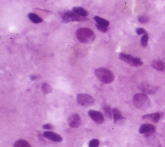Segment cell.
Instances as JSON below:
<instances>
[{"label": "cell", "instance_id": "obj_15", "mask_svg": "<svg viewBox=\"0 0 165 147\" xmlns=\"http://www.w3.org/2000/svg\"><path fill=\"white\" fill-rule=\"evenodd\" d=\"M112 112H113V120H114L115 123H116L118 121H120L125 119V118H124L122 116V115L121 114V112L117 108H113L112 109Z\"/></svg>", "mask_w": 165, "mask_h": 147}, {"label": "cell", "instance_id": "obj_4", "mask_svg": "<svg viewBox=\"0 0 165 147\" xmlns=\"http://www.w3.org/2000/svg\"><path fill=\"white\" fill-rule=\"evenodd\" d=\"M119 58L122 61L127 63L132 67H140L142 65V62L141 59L138 58H134L132 55L127 54L125 53H120Z\"/></svg>", "mask_w": 165, "mask_h": 147}, {"label": "cell", "instance_id": "obj_5", "mask_svg": "<svg viewBox=\"0 0 165 147\" xmlns=\"http://www.w3.org/2000/svg\"><path fill=\"white\" fill-rule=\"evenodd\" d=\"M85 20H87L85 17L78 15L74 12H67L62 16V22L65 23L72 22H82Z\"/></svg>", "mask_w": 165, "mask_h": 147}, {"label": "cell", "instance_id": "obj_23", "mask_svg": "<svg viewBox=\"0 0 165 147\" xmlns=\"http://www.w3.org/2000/svg\"><path fill=\"white\" fill-rule=\"evenodd\" d=\"M89 147H99V141L97 139H94L90 141Z\"/></svg>", "mask_w": 165, "mask_h": 147}, {"label": "cell", "instance_id": "obj_8", "mask_svg": "<svg viewBox=\"0 0 165 147\" xmlns=\"http://www.w3.org/2000/svg\"><path fill=\"white\" fill-rule=\"evenodd\" d=\"M156 127L152 124L145 123L142 124L139 129V132L141 134H144L146 135L153 134L156 132Z\"/></svg>", "mask_w": 165, "mask_h": 147}, {"label": "cell", "instance_id": "obj_18", "mask_svg": "<svg viewBox=\"0 0 165 147\" xmlns=\"http://www.w3.org/2000/svg\"><path fill=\"white\" fill-rule=\"evenodd\" d=\"M14 147H30V144L28 141L24 139H19L15 142L14 144Z\"/></svg>", "mask_w": 165, "mask_h": 147}, {"label": "cell", "instance_id": "obj_16", "mask_svg": "<svg viewBox=\"0 0 165 147\" xmlns=\"http://www.w3.org/2000/svg\"><path fill=\"white\" fill-rule=\"evenodd\" d=\"M72 10H73V12L75 13L76 14L80 15L81 16L85 17L88 15V12L87 11V10L85 9H84L83 8H81L79 7H74L73 9H72Z\"/></svg>", "mask_w": 165, "mask_h": 147}, {"label": "cell", "instance_id": "obj_19", "mask_svg": "<svg viewBox=\"0 0 165 147\" xmlns=\"http://www.w3.org/2000/svg\"><path fill=\"white\" fill-rule=\"evenodd\" d=\"M94 20L96 22L98 23V24L99 25H101L103 26H105V27H108L110 25L109 22H108L107 20L105 19H102L99 16H95L94 17Z\"/></svg>", "mask_w": 165, "mask_h": 147}, {"label": "cell", "instance_id": "obj_9", "mask_svg": "<svg viewBox=\"0 0 165 147\" xmlns=\"http://www.w3.org/2000/svg\"><path fill=\"white\" fill-rule=\"evenodd\" d=\"M139 89L144 94H153L157 91L158 87L151 85V84L150 83L144 82V83H142L139 85Z\"/></svg>", "mask_w": 165, "mask_h": 147}, {"label": "cell", "instance_id": "obj_13", "mask_svg": "<svg viewBox=\"0 0 165 147\" xmlns=\"http://www.w3.org/2000/svg\"><path fill=\"white\" fill-rule=\"evenodd\" d=\"M152 67L158 71H164L165 70V63L159 59H156L152 61Z\"/></svg>", "mask_w": 165, "mask_h": 147}, {"label": "cell", "instance_id": "obj_6", "mask_svg": "<svg viewBox=\"0 0 165 147\" xmlns=\"http://www.w3.org/2000/svg\"><path fill=\"white\" fill-rule=\"evenodd\" d=\"M77 101L82 106L88 107L94 103L95 100L91 96L87 94H79L77 96Z\"/></svg>", "mask_w": 165, "mask_h": 147}, {"label": "cell", "instance_id": "obj_22", "mask_svg": "<svg viewBox=\"0 0 165 147\" xmlns=\"http://www.w3.org/2000/svg\"><path fill=\"white\" fill-rule=\"evenodd\" d=\"M138 21L141 23H147L149 22V18L147 16H144V15L140 16L138 18Z\"/></svg>", "mask_w": 165, "mask_h": 147}, {"label": "cell", "instance_id": "obj_7", "mask_svg": "<svg viewBox=\"0 0 165 147\" xmlns=\"http://www.w3.org/2000/svg\"><path fill=\"white\" fill-rule=\"evenodd\" d=\"M88 114L90 118L95 123L99 124L104 123L105 118L104 116H103V114L101 112H98L97 110H90L88 111Z\"/></svg>", "mask_w": 165, "mask_h": 147}, {"label": "cell", "instance_id": "obj_20", "mask_svg": "<svg viewBox=\"0 0 165 147\" xmlns=\"http://www.w3.org/2000/svg\"><path fill=\"white\" fill-rule=\"evenodd\" d=\"M42 90L45 94H48L52 92V88L47 83H43L42 84Z\"/></svg>", "mask_w": 165, "mask_h": 147}, {"label": "cell", "instance_id": "obj_3", "mask_svg": "<svg viewBox=\"0 0 165 147\" xmlns=\"http://www.w3.org/2000/svg\"><path fill=\"white\" fill-rule=\"evenodd\" d=\"M94 73L96 78L102 83H111L114 80V75H113L112 72L106 68L101 67L97 68Z\"/></svg>", "mask_w": 165, "mask_h": 147}, {"label": "cell", "instance_id": "obj_11", "mask_svg": "<svg viewBox=\"0 0 165 147\" xmlns=\"http://www.w3.org/2000/svg\"><path fill=\"white\" fill-rule=\"evenodd\" d=\"M44 137L48 139L50 141H52L54 142H61L63 141V138L61 137V135L59 134L51 132V131H46L43 133Z\"/></svg>", "mask_w": 165, "mask_h": 147}, {"label": "cell", "instance_id": "obj_14", "mask_svg": "<svg viewBox=\"0 0 165 147\" xmlns=\"http://www.w3.org/2000/svg\"><path fill=\"white\" fill-rule=\"evenodd\" d=\"M102 109L103 110H104L105 116L108 119H111L113 117V112H112V109H111L110 106L108 105V104H104L102 105Z\"/></svg>", "mask_w": 165, "mask_h": 147}, {"label": "cell", "instance_id": "obj_2", "mask_svg": "<svg viewBox=\"0 0 165 147\" xmlns=\"http://www.w3.org/2000/svg\"><path fill=\"white\" fill-rule=\"evenodd\" d=\"M134 106L141 110H148L151 106V101L148 96L144 93L136 94L133 98Z\"/></svg>", "mask_w": 165, "mask_h": 147}, {"label": "cell", "instance_id": "obj_24", "mask_svg": "<svg viewBox=\"0 0 165 147\" xmlns=\"http://www.w3.org/2000/svg\"><path fill=\"white\" fill-rule=\"evenodd\" d=\"M96 27H97V28L100 31V32H102V33H107V30H108L107 27L103 26V25H101L97 24V25H96Z\"/></svg>", "mask_w": 165, "mask_h": 147}, {"label": "cell", "instance_id": "obj_12", "mask_svg": "<svg viewBox=\"0 0 165 147\" xmlns=\"http://www.w3.org/2000/svg\"><path fill=\"white\" fill-rule=\"evenodd\" d=\"M161 114L159 112H155L152 114H148L144 115L142 116V119L145 120H150L154 123H157L159 121L161 118Z\"/></svg>", "mask_w": 165, "mask_h": 147}, {"label": "cell", "instance_id": "obj_21", "mask_svg": "<svg viewBox=\"0 0 165 147\" xmlns=\"http://www.w3.org/2000/svg\"><path fill=\"white\" fill-rule=\"evenodd\" d=\"M148 34L145 33L143 34L141 39V44L142 47H146L148 45Z\"/></svg>", "mask_w": 165, "mask_h": 147}, {"label": "cell", "instance_id": "obj_1", "mask_svg": "<svg viewBox=\"0 0 165 147\" xmlns=\"http://www.w3.org/2000/svg\"><path fill=\"white\" fill-rule=\"evenodd\" d=\"M76 37L81 43L89 44L95 40L96 34L90 28L83 27L79 28L76 31Z\"/></svg>", "mask_w": 165, "mask_h": 147}, {"label": "cell", "instance_id": "obj_26", "mask_svg": "<svg viewBox=\"0 0 165 147\" xmlns=\"http://www.w3.org/2000/svg\"><path fill=\"white\" fill-rule=\"evenodd\" d=\"M136 33L138 35H141V34H144L146 33V30L142 28H139L136 30Z\"/></svg>", "mask_w": 165, "mask_h": 147}, {"label": "cell", "instance_id": "obj_10", "mask_svg": "<svg viewBox=\"0 0 165 147\" xmlns=\"http://www.w3.org/2000/svg\"><path fill=\"white\" fill-rule=\"evenodd\" d=\"M68 123L72 128H78L81 125V118L78 114L71 115L68 118Z\"/></svg>", "mask_w": 165, "mask_h": 147}, {"label": "cell", "instance_id": "obj_25", "mask_svg": "<svg viewBox=\"0 0 165 147\" xmlns=\"http://www.w3.org/2000/svg\"><path fill=\"white\" fill-rule=\"evenodd\" d=\"M43 128L44 129H47V130H54V125L50 124V123H48V124H46L43 125Z\"/></svg>", "mask_w": 165, "mask_h": 147}, {"label": "cell", "instance_id": "obj_17", "mask_svg": "<svg viewBox=\"0 0 165 147\" xmlns=\"http://www.w3.org/2000/svg\"><path fill=\"white\" fill-rule=\"evenodd\" d=\"M28 17L31 22H32L34 23H40L43 22L42 19L34 13L28 14Z\"/></svg>", "mask_w": 165, "mask_h": 147}, {"label": "cell", "instance_id": "obj_27", "mask_svg": "<svg viewBox=\"0 0 165 147\" xmlns=\"http://www.w3.org/2000/svg\"><path fill=\"white\" fill-rule=\"evenodd\" d=\"M38 78H39V77H38V76H31L30 77V78L31 80H35V79H37Z\"/></svg>", "mask_w": 165, "mask_h": 147}]
</instances>
